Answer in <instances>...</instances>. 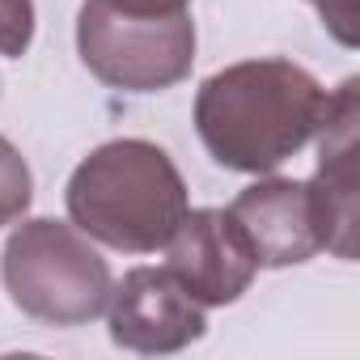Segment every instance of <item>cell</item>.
<instances>
[{
    "label": "cell",
    "mask_w": 360,
    "mask_h": 360,
    "mask_svg": "<svg viewBox=\"0 0 360 360\" xmlns=\"http://www.w3.org/2000/svg\"><path fill=\"white\" fill-rule=\"evenodd\" d=\"M330 94L292 60L263 56L212 72L195 94V131L208 157L238 174H271L326 123Z\"/></svg>",
    "instance_id": "obj_1"
},
{
    "label": "cell",
    "mask_w": 360,
    "mask_h": 360,
    "mask_svg": "<svg viewBox=\"0 0 360 360\" xmlns=\"http://www.w3.org/2000/svg\"><path fill=\"white\" fill-rule=\"evenodd\" d=\"M72 225L110 250L153 255L187 217V183L174 157L153 140H106L68 178L64 191Z\"/></svg>",
    "instance_id": "obj_2"
},
{
    "label": "cell",
    "mask_w": 360,
    "mask_h": 360,
    "mask_svg": "<svg viewBox=\"0 0 360 360\" xmlns=\"http://www.w3.org/2000/svg\"><path fill=\"white\" fill-rule=\"evenodd\" d=\"M0 280L9 301L47 326H85L106 314L110 301V263L98 246L64 221L34 217L22 221L0 255Z\"/></svg>",
    "instance_id": "obj_3"
},
{
    "label": "cell",
    "mask_w": 360,
    "mask_h": 360,
    "mask_svg": "<svg viewBox=\"0 0 360 360\" xmlns=\"http://www.w3.org/2000/svg\"><path fill=\"white\" fill-rule=\"evenodd\" d=\"M81 64L110 89L161 94L191 77L195 22L187 13H127L106 0H85L77 13Z\"/></svg>",
    "instance_id": "obj_4"
},
{
    "label": "cell",
    "mask_w": 360,
    "mask_h": 360,
    "mask_svg": "<svg viewBox=\"0 0 360 360\" xmlns=\"http://www.w3.org/2000/svg\"><path fill=\"white\" fill-rule=\"evenodd\" d=\"M110 343L140 356H169L204 339V305L187 297L165 267H131L106 301Z\"/></svg>",
    "instance_id": "obj_5"
},
{
    "label": "cell",
    "mask_w": 360,
    "mask_h": 360,
    "mask_svg": "<svg viewBox=\"0 0 360 360\" xmlns=\"http://www.w3.org/2000/svg\"><path fill=\"white\" fill-rule=\"evenodd\" d=\"M161 250H165V271L204 309L233 305L255 284L259 271L242 229L225 208H195V212L187 208V217L178 221V229Z\"/></svg>",
    "instance_id": "obj_6"
},
{
    "label": "cell",
    "mask_w": 360,
    "mask_h": 360,
    "mask_svg": "<svg viewBox=\"0 0 360 360\" xmlns=\"http://www.w3.org/2000/svg\"><path fill=\"white\" fill-rule=\"evenodd\" d=\"M259 267H297L326 250L322 208L309 183L297 178H263L250 183L229 208Z\"/></svg>",
    "instance_id": "obj_7"
},
{
    "label": "cell",
    "mask_w": 360,
    "mask_h": 360,
    "mask_svg": "<svg viewBox=\"0 0 360 360\" xmlns=\"http://www.w3.org/2000/svg\"><path fill=\"white\" fill-rule=\"evenodd\" d=\"M360 81L347 77L326 106V123L318 131V174L309 187L322 208L326 225V250L335 259H356V225H360V191H356V123H360V102H356Z\"/></svg>",
    "instance_id": "obj_8"
},
{
    "label": "cell",
    "mask_w": 360,
    "mask_h": 360,
    "mask_svg": "<svg viewBox=\"0 0 360 360\" xmlns=\"http://www.w3.org/2000/svg\"><path fill=\"white\" fill-rule=\"evenodd\" d=\"M34 200V174L13 140L0 136V229L18 225Z\"/></svg>",
    "instance_id": "obj_9"
},
{
    "label": "cell",
    "mask_w": 360,
    "mask_h": 360,
    "mask_svg": "<svg viewBox=\"0 0 360 360\" xmlns=\"http://www.w3.org/2000/svg\"><path fill=\"white\" fill-rule=\"evenodd\" d=\"M34 43V0H0V60H22Z\"/></svg>",
    "instance_id": "obj_10"
},
{
    "label": "cell",
    "mask_w": 360,
    "mask_h": 360,
    "mask_svg": "<svg viewBox=\"0 0 360 360\" xmlns=\"http://www.w3.org/2000/svg\"><path fill=\"white\" fill-rule=\"evenodd\" d=\"M318 9L322 26L343 43V47H356L360 43V13H356V0H309Z\"/></svg>",
    "instance_id": "obj_11"
},
{
    "label": "cell",
    "mask_w": 360,
    "mask_h": 360,
    "mask_svg": "<svg viewBox=\"0 0 360 360\" xmlns=\"http://www.w3.org/2000/svg\"><path fill=\"white\" fill-rule=\"evenodd\" d=\"M115 9H127V13H187L191 0H106Z\"/></svg>",
    "instance_id": "obj_12"
}]
</instances>
